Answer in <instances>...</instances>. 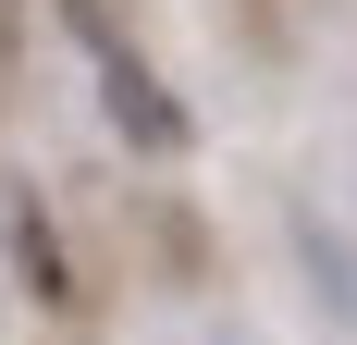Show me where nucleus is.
Listing matches in <instances>:
<instances>
[{"label": "nucleus", "mask_w": 357, "mask_h": 345, "mask_svg": "<svg viewBox=\"0 0 357 345\" xmlns=\"http://www.w3.org/2000/svg\"><path fill=\"white\" fill-rule=\"evenodd\" d=\"M74 25H86V50H99V99H111V124H123L136 148H185V111L160 99V74H148L136 50L99 25V0H74Z\"/></svg>", "instance_id": "1"}]
</instances>
